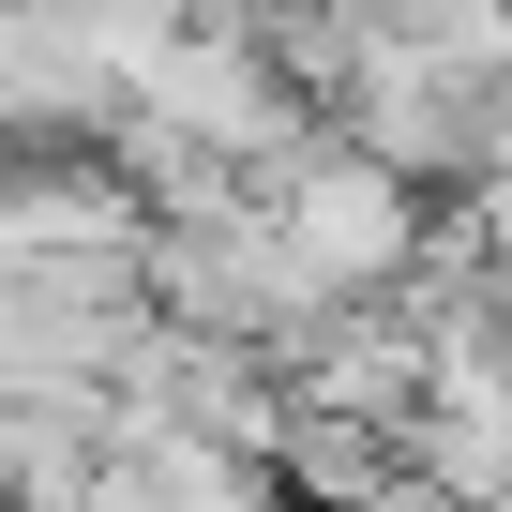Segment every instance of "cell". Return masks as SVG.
I'll use <instances>...</instances> for the list:
<instances>
[{"mask_svg": "<svg viewBox=\"0 0 512 512\" xmlns=\"http://www.w3.org/2000/svg\"><path fill=\"white\" fill-rule=\"evenodd\" d=\"M121 106L136 91L91 61V31L61 0H0V151H106Z\"/></svg>", "mask_w": 512, "mask_h": 512, "instance_id": "obj_4", "label": "cell"}, {"mask_svg": "<svg viewBox=\"0 0 512 512\" xmlns=\"http://www.w3.org/2000/svg\"><path fill=\"white\" fill-rule=\"evenodd\" d=\"M121 437V392H46V377H0V512H76L91 467Z\"/></svg>", "mask_w": 512, "mask_h": 512, "instance_id": "obj_6", "label": "cell"}, {"mask_svg": "<svg viewBox=\"0 0 512 512\" xmlns=\"http://www.w3.org/2000/svg\"><path fill=\"white\" fill-rule=\"evenodd\" d=\"M136 287H151V317H166V332H226V347H272V362H302V332L332 317V302L287 272L272 196H226V211H151Z\"/></svg>", "mask_w": 512, "mask_h": 512, "instance_id": "obj_2", "label": "cell"}, {"mask_svg": "<svg viewBox=\"0 0 512 512\" xmlns=\"http://www.w3.org/2000/svg\"><path fill=\"white\" fill-rule=\"evenodd\" d=\"M151 287L136 256H0V377L46 392H121V362L151 347Z\"/></svg>", "mask_w": 512, "mask_h": 512, "instance_id": "obj_3", "label": "cell"}, {"mask_svg": "<svg viewBox=\"0 0 512 512\" xmlns=\"http://www.w3.org/2000/svg\"><path fill=\"white\" fill-rule=\"evenodd\" d=\"M256 196H272V241H287V272H302L317 302H392V287L422 272V241H437V196H422L407 166H377L362 136H332V121L256 181Z\"/></svg>", "mask_w": 512, "mask_h": 512, "instance_id": "obj_1", "label": "cell"}, {"mask_svg": "<svg viewBox=\"0 0 512 512\" xmlns=\"http://www.w3.org/2000/svg\"><path fill=\"white\" fill-rule=\"evenodd\" d=\"M467 211H482V241H497V256H512V181H482V196H467Z\"/></svg>", "mask_w": 512, "mask_h": 512, "instance_id": "obj_8", "label": "cell"}, {"mask_svg": "<svg viewBox=\"0 0 512 512\" xmlns=\"http://www.w3.org/2000/svg\"><path fill=\"white\" fill-rule=\"evenodd\" d=\"M482 181H512V76L482 91Z\"/></svg>", "mask_w": 512, "mask_h": 512, "instance_id": "obj_7", "label": "cell"}, {"mask_svg": "<svg viewBox=\"0 0 512 512\" xmlns=\"http://www.w3.org/2000/svg\"><path fill=\"white\" fill-rule=\"evenodd\" d=\"M497 347H512V256H497Z\"/></svg>", "mask_w": 512, "mask_h": 512, "instance_id": "obj_9", "label": "cell"}, {"mask_svg": "<svg viewBox=\"0 0 512 512\" xmlns=\"http://www.w3.org/2000/svg\"><path fill=\"white\" fill-rule=\"evenodd\" d=\"M76 512H287V467L226 452V437H181V422H121Z\"/></svg>", "mask_w": 512, "mask_h": 512, "instance_id": "obj_5", "label": "cell"}]
</instances>
